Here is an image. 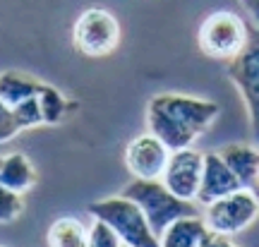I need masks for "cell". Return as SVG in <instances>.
Wrapping results in <instances>:
<instances>
[{
  "instance_id": "obj_12",
  "label": "cell",
  "mask_w": 259,
  "mask_h": 247,
  "mask_svg": "<svg viewBox=\"0 0 259 247\" xmlns=\"http://www.w3.org/2000/svg\"><path fill=\"white\" fill-rule=\"evenodd\" d=\"M219 156L228 163L235 178L245 190H254L259 183V147L254 144H226L219 149Z\"/></svg>"
},
{
  "instance_id": "obj_11",
  "label": "cell",
  "mask_w": 259,
  "mask_h": 247,
  "mask_svg": "<svg viewBox=\"0 0 259 247\" xmlns=\"http://www.w3.org/2000/svg\"><path fill=\"white\" fill-rule=\"evenodd\" d=\"M235 190H242V185L235 178V173L228 168V163L219 156V151L204 154V171H202V183H199L197 201L202 207H206V204L221 199V197L235 192Z\"/></svg>"
},
{
  "instance_id": "obj_24",
  "label": "cell",
  "mask_w": 259,
  "mask_h": 247,
  "mask_svg": "<svg viewBox=\"0 0 259 247\" xmlns=\"http://www.w3.org/2000/svg\"><path fill=\"white\" fill-rule=\"evenodd\" d=\"M122 247H127V245H122Z\"/></svg>"
},
{
  "instance_id": "obj_3",
  "label": "cell",
  "mask_w": 259,
  "mask_h": 247,
  "mask_svg": "<svg viewBox=\"0 0 259 247\" xmlns=\"http://www.w3.org/2000/svg\"><path fill=\"white\" fill-rule=\"evenodd\" d=\"M122 194L137 204L142 214L147 216L151 230L158 238L163 235V230L173 223V221L183 219V216H194L197 207L194 201L180 199L178 194H173L161 180H139L135 178L127 187L122 190Z\"/></svg>"
},
{
  "instance_id": "obj_7",
  "label": "cell",
  "mask_w": 259,
  "mask_h": 247,
  "mask_svg": "<svg viewBox=\"0 0 259 247\" xmlns=\"http://www.w3.org/2000/svg\"><path fill=\"white\" fill-rule=\"evenodd\" d=\"M41 89H44V82H36V79H31V77H24V74L15 72V70L0 74V99L12 110L19 130H29V128L44 125L41 103H38Z\"/></svg>"
},
{
  "instance_id": "obj_22",
  "label": "cell",
  "mask_w": 259,
  "mask_h": 247,
  "mask_svg": "<svg viewBox=\"0 0 259 247\" xmlns=\"http://www.w3.org/2000/svg\"><path fill=\"white\" fill-rule=\"evenodd\" d=\"M252 194H254V197H257V199H259V183L254 185V190H252Z\"/></svg>"
},
{
  "instance_id": "obj_8",
  "label": "cell",
  "mask_w": 259,
  "mask_h": 247,
  "mask_svg": "<svg viewBox=\"0 0 259 247\" xmlns=\"http://www.w3.org/2000/svg\"><path fill=\"white\" fill-rule=\"evenodd\" d=\"M226 72L231 82L240 89V96L247 106L254 144L259 147V29L250 34V41L238 58H233Z\"/></svg>"
},
{
  "instance_id": "obj_2",
  "label": "cell",
  "mask_w": 259,
  "mask_h": 247,
  "mask_svg": "<svg viewBox=\"0 0 259 247\" xmlns=\"http://www.w3.org/2000/svg\"><path fill=\"white\" fill-rule=\"evenodd\" d=\"M89 216L96 221H103L111 226L113 233L120 238L122 245L127 247H161L158 235L151 230L147 216L142 214L137 204L127 199L125 194L106 197V199L89 204Z\"/></svg>"
},
{
  "instance_id": "obj_18",
  "label": "cell",
  "mask_w": 259,
  "mask_h": 247,
  "mask_svg": "<svg viewBox=\"0 0 259 247\" xmlns=\"http://www.w3.org/2000/svg\"><path fill=\"white\" fill-rule=\"evenodd\" d=\"M89 247H122V242L113 233L111 226L94 219L92 226H89Z\"/></svg>"
},
{
  "instance_id": "obj_5",
  "label": "cell",
  "mask_w": 259,
  "mask_h": 247,
  "mask_svg": "<svg viewBox=\"0 0 259 247\" xmlns=\"http://www.w3.org/2000/svg\"><path fill=\"white\" fill-rule=\"evenodd\" d=\"M120 22L103 8H89L77 17L72 27V44L82 55L106 58L120 46Z\"/></svg>"
},
{
  "instance_id": "obj_21",
  "label": "cell",
  "mask_w": 259,
  "mask_h": 247,
  "mask_svg": "<svg viewBox=\"0 0 259 247\" xmlns=\"http://www.w3.org/2000/svg\"><path fill=\"white\" fill-rule=\"evenodd\" d=\"M202 247H238V245H233V242L226 238V235H216V233H211L209 238L204 240Z\"/></svg>"
},
{
  "instance_id": "obj_20",
  "label": "cell",
  "mask_w": 259,
  "mask_h": 247,
  "mask_svg": "<svg viewBox=\"0 0 259 247\" xmlns=\"http://www.w3.org/2000/svg\"><path fill=\"white\" fill-rule=\"evenodd\" d=\"M240 5L245 8V12L250 15V19L254 22V27L259 29V0H240Z\"/></svg>"
},
{
  "instance_id": "obj_19",
  "label": "cell",
  "mask_w": 259,
  "mask_h": 247,
  "mask_svg": "<svg viewBox=\"0 0 259 247\" xmlns=\"http://www.w3.org/2000/svg\"><path fill=\"white\" fill-rule=\"evenodd\" d=\"M17 132H19L17 120L12 115V110L3 103V99H0V144H3V142H10Z\"/></svg>"
},
{
  "instance_id": "obj_9",
  "label": "cell",
  "mask_w": 259,
  "mask_h": 247,
  "mask_svg": "<svg viewBox=\"0 0 259 247\" xmlns=\"http://www.w3.org/2000/svg\"><path fill=\"white\" fill-rule=\"evenodd\" d=\"M202 171H204V154H199L197 149H178L170 151L168 166L161 183L166 185L173 194H178L185 201H197L199 194V183H202Z\"/></svg>"
},
{
  "instance_id": "obj_15",
  "label": "cell",
  "mask_w": 259,
  "mask_h": 247,
  "mask_svg": "<svg viewBox=\"0 0 259 247\" xmlns=\"http://www.w3.org/2000/svg\"><path fill=\"white\" fill-rule=\"evenodd\" d=\"M48 247H89V228L74 216H60L48 226Z\"/></svg>"
},
{
  "instance_id": "obj_6",
  "label": "cell",
  "mask_w": 259,
  "mask_h": 247,
  "mask_svg": "<svg viewBox=\"0 0 259 247\" xmlns=\"http://www.w3.org/2000/svg\"><path fill=\"white\" fill-rule=\"evenodd\" d=\"M257 216L259 199L245 187L206 204V211H204V221L209 230L216 235H226V238L245 230Z\"/></svg>"
},
{
  "instance_id": "obj_10",
  "label": "cell",
  "mask_w": 259,
  "mask_h": 247,
  "mask_svg": "<svg viewBox=\"0 0 259 247\" xmlns=\"http://www.w3.org/2000/svg\"><path fill=\"white\" fill-rule=\"evenodd\" d=\"M168 158H170V149L151 132L135 137L125 149V166L132 178L139 180H161Z\"/></svg>"
},
{
  "instance_id": "obj_16",
  "label": "cell",
  "mask_w": 259,
  "mask_h": 247,
  "mask_svg": "<svg viewBox=\"0 0 259 247\" xmlns=\"http://www.w3.org/2000/svg\"><path fill=\"white\" fill-rule=\"evenodd\" d=\"M41 115H44V125H60L77 103H70V101L65 99L63 94L58 92L56 87H51V84H44V89H41Z\"/></svg>"
},
{
  "instance_id": "obj_4",
  "label": "cell",
  "mask_w": 259,
  "mask_h": 247,
  "mask_svg": "<svg viewBox=\"0 0 259 247\" xmlns=\"http://www.w3.org/2000/svg\"><path fill=\"white\" fill-rule=\"evenodd\" d=\"M247 41H250V31L245 27V22L228 10L211 12L197 31V44L202 48V53L216 60H228V63L245 51Z\"/></svg>"
},
{
  "instance_id": "obj_13",
  "label": "cell",
  "mask_w": 259,
  "mask_h": 247,
  "mask_svg": "<svg viewBox=\"0 0 259 247\" xmlns=\"http://www.w3.org/2000/svg\"><path fill=\"white\" fill-rule=\"evenodd\" d=\"M209 235L211 230L206 226V221L199 214H194V216H183L173 221L158 240H161V247H202Z\"/></svg>"
},
{
  "instance_id": "obj_17",
  "label": "cell",
  "mask_w": 259,
  "mask_h": 247,
  "mask_svg": "<svg viewBox=\"0 0 259 247\" xmlns=\"http://www.w3.org/2000/svg\"><path fill=\"white\" fill-rule=\"evenodd\" d=\"M24 211V199L15 190H8L0 185V223H12L17 221Z\"/></svg>"
},
{
  "instance_id": "obj_23",
  "label": "cell",
  "mask_w": 259,
  "mask_h": 247,
  "mask_svg": "<svg viewBox=\"0 0 259 247\" xmlns=\"http://www.w3.org/2000/svg\"><path fill=\"white\" fill-rule=\"evenodd\" d=\"M0 247H5V245H0Z\"/></svg>"
},
{
  "instance_id": "obj_14",
  "label": "cell",
  "mask_w": 259,
  "mask_h": 247,
  "mask_svg": "<svg viewBox=\"0 0 259 247\" xmlns=\"http://www.w3.org/2000/svg\"><path fill=\"white\" fill-rule=\"evenodd\" d=\"M36 183V168L29 161V156L12 151L8 156H0V185L24 194Z\"/></svg>"
},
{
  "instance_id": "obj_1",
  "label": "cell",
  "mask_w": 259,
  "mask_h": 247,
  "mask_svg": "<svg viewBox=\"0 0 259 247\" xmlns=\"http://www.w3.org/2000/svg\"><path fill=\"white\" fill-rule=\"evenodd\" d=\"M221 106L185 94H158L147 106L149 132L156 135L170 151L192 147V142L213 125Z\"/></svg>"
}]
</instances>
